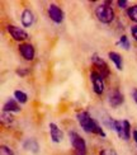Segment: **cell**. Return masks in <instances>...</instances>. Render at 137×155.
<instances>
[{
    "label": "cell",
    "mask_w": 137,
    "mask_h": 155,
    "mask_svg": "<svg viewBox=\"0 0 137 155\" xmlns=\"http://www.w3.org/2000/svg\"><path fill=\"white\" fill-rule=\"evenodd\" d=\"M23 147L27 151H31L33 154H37L38 151H40V145H38V143L34 139H27L23 143Z\"/></svg>",
    "instance_id": "7c38bea8"
},
{
    "label": "cell",
    "mask_w": 137,
    "mask_h": 155,
    "mask_svg": "<svg viewBox=\"0 0 137 155\" xmlns=\"http://www.w3.org/2000/svg\"><path fill=\"white\" fill-rule=\"evenodd\" d=\"M133 139H135V143H136V145H137V130L133 131Z\"/></svg>",
    "instance_id": "484cf974"
},
{
    "label": "cell",
    "mask_w": 137,
    "mask_h": 155,
    "mask_svg": "<svg viewBox=\"0 0 137 155\" xmlns=\"http://www.w3.org/2000/svg\"><path fill=\"white\" fill-rule=\"evenodd\" d=\"M132 98H133L135 103L137 104V89H133V90H132Z\"/></svg>",
    "instance_id": "d4e9b609"
},
{
    "label": "cell",
    "mask_w": 137,
    "mask_h": 155,
    "mask_svg": "<svg viewBox=\"0 0 137 155\" xmlns=\"http://www.w3.org/2000/svg\"><path fill=\"white\" fill-rule=\"evenodd\" d=\"M99 155H117V153L114 149H103L99 153Z\"/></svg>",
    "instance_id": "44dd1931"
},
{
    "label": "cell",
    "mask_w": 137,
    "mask_h": 155,
    "mask_svg": "<svg viewBox=\"0 0 137 155\" xmlns=\"http://www.w3.org/2000/svg\"><path fill=\"white\" fill-rule=\"evenodd\" d=\"M14 97H15V99L19 103H22V104L27 103V101H28V95L25 94L24 92H22V90H15V92H14Z\"/></svg>",
    "instance_id": "2e32d148"
},
{
    "label": "cell",
    "mask_w": 137,
    "mask_h": 155,
    "mask_svg": "<svg viewBox=\"0 0 137 155\" xmlns=\"http://www.w3.org/2000/svg\"><path fill=\"white\" fill-rule=\"evenodd\" d=\"M91 61H93V65L96 68L95 71L98 74H100L103 79H106V78L109 75V66L107 65V62L104 61L102 57L98 56V55H93V57H91Z\"/></svg>",
    "instance_id": "5b68a950"
},
{
    "label": "cell",
    "mask_w": 137,
    "mask_h": 155,
    "mask_svg": "<svg viewBox=\"0 0 137 155\" xmlns=\"http://www.w3.org/2000/svg\"><path fill=\"white\" fill-rule=\"evenodd\" d=\"M19 54L22 55L23 59L31 61L34 57V47L31 43H22L19 46Z\"/></svg>",
    "instance_id": "9c48e42d"
},
{
    "label": "cell",
    "mask_w": 137,
    "mask_h": 155,
    "mask_svg": "<svg viewBox=\"0 0 137 155\" xmlns=\"http://www.w3.org/2000/svg\"><path fill=\"white\" fill-rule=\"evenodd\" d=\"M118 6L119 8H122V9H125V8H127V5H128V2H126V0H118Z\"/></svg>",
    "instance_id": "7402d4cb"
},
{
    "label": "cell",
    "mask_w": 137,
    "mask_h": 155,
    "mask_svg": "<svg viewBox=\"0 0 137 155\" xmlns=\"http://www.w3.org/2000/svg\"><path fill=\"white\" fill-rule=\"evenodd\" d=\"M127 15L129 17L131 21H133V22L137 23V5H133V6H131V8H128Z\"/></svg>",
    "instance_id": "ac0fdd59"
},
{
    "label": "cell",
    "mask_w": 137,
    "mask_h": 155,
    "mask_svg": "<svg viewBox=\"0 0 137 155\" xmlns=\"http://www.w3.org/2000/svg\"><path fill=\"white\" fill-rule=\"evenodd\" d=\"M108 56H109V59L113 61V64L116 65L117 69H118V70H122V69H123V60H122V56H121L118 52L110 51Z\"/></svg>",
    "instance_id": "9a60e30c"
},
{
    "label": "cell",
    "mask_w": 137,
    "mask_h": 155,
    "mask_svg": "<svg viewBox=\"0 0 137 155\" xmlns=\"http://www.w3.org/2000/svg\"><path fill=\"white\" fill-rule=\"evenodd\" d=\"M4 111L5 112H19L21 107L18 104V101L14 98H9L4 104Z\"/></svg>",
    "instance_id": "5bb4252c"
},
{
    "label": "cell",
    "mask_w": 137,
    "mask_h": 155,
    "mask_svg": "<svg viewBox=\"0 0 137 155\" xmlns=\"http://www.w3.org/2000/svg\"><path fill=\"white\" fill-rule=\"evenodd\" d=\"M50 135L54 143H61L64 139V132L56 124H50Z\"/></svg>",
    "instance_id": "30bf717a"
},
{
    "label": "cell",
    "mask_w": 137,
    "mask_h": 155,
    "mask_svg": "<svg viewBox=\"0 0 137 155\" xmlns=\"http://www.w3.org/2000/svg\"><path fill=\"white\" fill-rule=\"evenodd\" d=\"M117 46H119V47H122L123 50H129V41H128V38H127V36H122L118 41H117Z\"/></svg>",
    "instance_id": "e0dca14e"
},
{
    "label": "cell",
    "mask_w": 137,
    "mask_h": 155,
    "mask_svg": "<svg viewBox=\"0 0 137 155\" xmlns=\"http://www.w3.org/2000/svg\"><path fill=\"white\" fill-rule=\"evenodd\" d=\"M6 31H8V33L11 36L13 40H15V41H24L28 38L27 32L19 27H15V25H11V24L6 25Z\"/></svg>",
    "instance_id": "8992f818"
},
{
    "label": "cell",
    "mask_w": 137,
    "mask_h": 155,
    "mask_svg": "<svg viewBox=\"0 0 137 155\" xmlns=\"http://www.w3.org/2000/svg\"><path fill=\"white\" fill-rule=\"evenodd\" d=\"M110 2H106L104 4H100L96 6L95 9V15L98 18V21H100L102 23H110L114 19V12L112 9V6H109Z\"/></svg>",
    "instance_id": "7a4b0ae2"
},
{
    "label": "cell",
    "mask_w": 137,
    "mask_h": 155,
    "mask_svg": "<svg viewBox=\"0 0 137 155\" xmlns=\"http://www.w3.org/2000/svg\"><path fill=\"white\" fill-rule=\"evenodd\" d=\"M123 101H125V98H123V94L119 92V90H113V92L110 93L109 97H108V102H109V104L112 107L121 106L123 103Z\"/></svg>",
    "instance_id": "8fae6325"
},
{
    "label": "cell",
    "mask_w": 137,
    "mask_h": 155,
    "mask_svg": "<svg viewBox=\"0 0 137 155\" xmlns=\"http://www.w3.org/2000/svg\"><path fill=\"white\" fill-rule=\"evenodd\" d=\"M2 121H3V124H10V122H13V116L10 114V112H5L3 111L2 113Z\"/></svg>",
    "instance_id": "d6986e66"
},
{
    "label": "cell",
    "mask_w": 137,
    "mask_h": 155,
    "mask_svg": "<svg viewBox=\"0 0 137 155\" xmlns=\"http://www.w3.org/2000/svg\"><path fill=\"white\" fill-rule=\"evenodd\" d=\"M114 131L117 132V135H118L122 140H128L129 134H131V125H129V122L127 120L116 121Z\"/></svg>",
    "instance_id": "277c9868"
},
{
    "label": "cell",
    "mask_w": 137,
    "mask_h": 155,
    "mask_svg": "<svg viewBox=\"0 0 137 155\" xmlns=\"http://www.w3.org/2000/svg\"><path fill=\"white\" fill-rule=\"evenodd\" d=\"M69 135H70L71 145H73L74 150H75V155H86L85 140H84L80 135H77L76 132H73V131H71Z\"/></svg>",
    "instance_id": "3957f363"
},
{
    "label": "cell",
    "mask_w": 137,
    "mask_h": 155,
    "mask_svg": "<svg viewBox=\"0 0 137 155\" xmlns=\"http://www.w3.org/2000/svg\"><path fill=\"white\" fill-rule=\"evenodd\" d=\"M90 80L93 84V89L96 94H102L104 92V83H103V78L100 74H98L96 71H91L90 73Z\"/></svg>",
    "instance_id": "52a82bcc"
},
{
    "label": "cell",
    "mask_w": 137,
    "mask_h": 155,
    "mask_svg": "<svg viewBox=\"0 0 137 155\" xmlns=\"http://www.w3.org/2000/svg\"><path fill=\"white\" fill-rule=\"evenodd\" d=\"M131 35H132V37L135 38V40L137 41V24L133 25V27H131Z\"/></svg>",
    "instance_id": "603a6c76"
},
{
    "label": "cell",
    "mask_w": 137,
    "mask_h": 155,
    "mask_svg": "<svg viewBox=\"0 0 137 155\" xmlns=\"http://www.w3.org/2000/svg\"><path fill=\"white\" fill-rule=\"evenodd\" d=\"M76 120H77V122L80 124L81 128L85 132H88V134H96V135H99V136H102V137L106 136V134H104V131H103V128L100 127V125L98 124L95 120L91 118V116L88 112L77 113L76 114Z\"/></svg>",
    "instance_id": "6da1fadb"
},
{
    "label": "cell",
    "mask_w": 137,
    "mask_h": 155,
    "mask_svg": "<svg viewBox=\"0 0 137 155\" xmlns=\"http://www.w3.org/2000/svg\"><path fill=\"white\" fill-rule=\"evenodd\" d=\"M34 22V15L29 9H24L22 13V24L24 27H31Z\"/></svg>",
    "instance_id": "4fadbf2b"
},
{
    "label": "cell",
    "mask_w": 137,
    "mask_h": 155,
    "mask_svg": "<svg viewBox=\"0 0 137 155\" xmlns=\"http://www.w3.org/2000/svg\"><path fill=\"white\" fill-rule=\"evenodd\" d=\"M0 155H14V154H13V151L9 149L8 146L3 145L2 147H0Z\"/></svg>",
    "instance_id": "ffe728a7"
},
{
    "label": "cell",
    "mask_w": 137,
    "mask_h": 155,
    "mask_svg": "<svg viewBox=\"0 0 137 155\" xmlns=\"http://www.w3.org/2000/svg\"><path fill=\"white\" fill-rule=\"evenodd\" d=\"M48 15L55 23H61L64 21V12L55 4H51L48 6Z\"/></svg>",
    "instance_id": "ba28073f"
},
{
    "label": "cell",
    "mask_w": 137,
    "mask_h": 155,
    "mask_svg": "<svg viewBox=\"0 0 137 155\" xmlns=\"http://www.w3.org/2000/svg\"><path fill=\"white\" fill-rule=\"evenodd\" d=\"M17 74L21 75V76H24L25 74H28V70H21L19 69V70H17Z\"/></svg>",
    "instance_id": "cb8c5ba5"
}]
</instances>
